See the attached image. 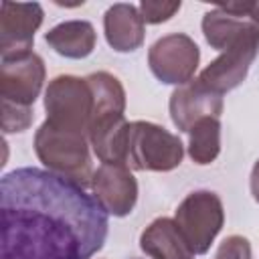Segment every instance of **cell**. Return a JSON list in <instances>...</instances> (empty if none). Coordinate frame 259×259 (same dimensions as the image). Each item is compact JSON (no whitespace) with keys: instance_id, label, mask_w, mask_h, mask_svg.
Listing matches in <instances>:
<instances>
[{"instance_id":"12","label":"cell","mask_w":259,"mask_h":259,"mask_svg":"<svg viewBox=\"0 0 259 259\" xmlns=\"http://www.w3.org/2000/svg\"><path fill=\"white\" fill-rule=\"evenodd\" d=\"M130 121L123 111H95L89 123V144L101 164L127 166Z\"/></svg>"},{"instance_id":"18","label":"cell","mask_w":259,"mask_h":259,"mask_svg":"<svg viewBox=\"0 0 259 259\" xmlns=\"http://www.w3.org/2000/svg\"><path fill=\"white\" fill-rule=\"evenodd\" d=\"M214 259H253L249 239L243 235H229L219 245Z\"/></svg>"},{"instance_id":"4","label":"cell","mask_w":259,"mask_h":259,"mask_svg":"<svg viewBox=\"0 0 259 259\" xmlns=\"http://www.w3.org/2000/svg\"><path fill=\"white\" fill-rule=\"evenodd\" d=\"M184 144L154 121H132L127 142V166L140 172H170L182 164Z\"/></svg>"},{"instance_id":"6","label":"cell","mask_w":259,"mask_h":259,"mask_svg":"<svg viewBox=\"0 0 259 259\" xmlns=\"http://www.w3.org/2000/svg\"><path fill=\"white\" fill-rule=\"evenodd\" d=\"M174 221L190 251L204 255L225 225L223 200L212 190H194L176 206Z\"/></svg>"},{"instance_id":"1","label":"cell","mask_w":259,"mask_h":259,"mask_svg":"<svg viewBox=\"0 0 259 259\" xmlns=\"http://www.w3.org/2000/svg\"><path fill=\"white\" fill-rule=\"evenodd\" d=\"M0 214V259H91L109 231L93 194L34 166L2 176Z\"/></svg>"},{"instance_id":"15","label":"cell","mask_w":259,"mask_h":259,"mask_svg":"<svg viewBox=\"0 0 259 259\" xmlns=\"http://www.w3.org/2000/svg\"><path fill=\"white\" fill-rule=\"evenodd\" d=\"M45 42L65 59H85L95 51L97 32L89 20H65L45 32Z\"/></svg>"},{"instance_id":"19","label":"cell","mask_w":259,"mask_h":259,"mask_svg":"<svg viewBox=\"0 0 259 259\" xmlns=\"http://www.w3.org/2000/svg\"><path fill=\"white\" fill-rule=\"evenodd\" d=\"M217 6L237 18L247 16L249 22L259 26V2H229V4H217Z\"/></svg>"},{"instance_id":"11","label":"cell","mask_w":259,"mask_h":259,"mask_svg":"<svg viewBox=\"0 0 259 259\" xmlns=\"http://www.w3.org/2000/svg\"><path fill=\"white\" fill-rule=\"evenodd\" d=\"M223 95L202 87L196 77L180 87H176L170 95L168 101V111L172 123L180 130L186 132L200 119L204 117H221L223 113Z\"/></svg>"},{"instance_id":"8","label":"cell","mask_w":259,"mask_h":259,"mask_svg":"<svg viewBox=\"0 0 259 259\" xmlns=\"http://www.w3.org/2000/svg\"><path fill=\"white\" fill-rule=\"evenodd\" d=\"M200 63L198 45L184 32L160 36L148 51V67L164 85H184L194 79Z\"/></svg>"},{"instance_id":"17","label":"cell","mask_w":259,"mask_h":259,"mask_svg":"<svg viewBox=\"0 0 259 259\" xmlns=\"http://www.w3.org/2000/svg\"><path fill=\"white\" fill-rule=\"evenodd\" d=\"M182 8V2L180 0H174V2H166V0H144L140 2L138 10L144 18L146 24H162V22H168L178 10Z\"/></svg>"},{"instance_id":"3","label":"cell","mask_w":259,"mask_h":259,"mask_svg":"<svg viewBox=\"0 0 259 259\" xmlns=\"http://www.w3.org/2000/svg\"><path fill=\"white\" fill-rule=\"evenodd\" d=\"M34 154L45 170L55 172L81 188L91 186L93 166L89 154V136L75 130H65L49 123L47 119L34 134Z\"/></svg>"},{"instance_id":"7","label":"cell","mask_w":259,"mask_h":259,"mask_svg":"<svg viewBox=\"0 0 259 259\" xmlns=\"http://www.w3.org/2000/svg\"><path fill=\"white\" fill-rule=\"evenodd\" d=\"M259 55V26L249 22L247 28L221 51V55L210 61L196 77V81L219 93L225 95L227 91L237 89L245 79L253 65V61Z\"/></svg>"},{"instance_id":"5","label":"cell","mask_w":259,"mask_h":259,"mask_svg":"<svg viewBox=\"0 0 259 259\" xmlns=\"http://www.w3.org/2000/svg\"><path fill=\"white\" fill-rule=\"evenodd\" d=\"M42 103L49 123L89 136V123L93 115V91L85 77L57 75L49 81Z\"/></svg>"},{"instance_id":"14","label":"cell","mask_w":259,"mask_h":259,"mask_svg":"<svg viewBox=\"0 0 259 259\" xmlns=\"http://www.w3.org/2000/svg\"><path fill=\"white\" fill-rule=\"evenodd\" d=\"M140 249L150 259H194L176 221L170 217H158L142 231Z\"/></svg>"},{"instance_id":"20","label":"cell","mask_w":259,"mask_h":259,"mask_svg":"<svg viewBox=\"0 0 259 259\" xmlns=\"http://www.w3.org/2000/svg\"><path fill=\"white\" fill-rule=\"evenodd\" d=\"M249 190H251L253 200L259 204V160L253 164V170H251V176H249Z\"/></svg>"},{"instance_id":"16","label":"cell","mask_w":259,"mask_h":259,"mask_svg":"<svg viewBox=\"0 0 259 259\" xmlns=\"http://www.w3.org/2000/svg\"><path fill=\"white\" fill-rule=\"evenodd\" d=\"M221 154V117H204L188 130V156L198 166L212 164Z\"/></svg>"},{"instance_id":"2","label":"cell","mask_w":259,"mask_h":259,"mask_svg":"<svg viewBox=\"0 0 259 259\" xmlns=\"http://www.w3.org/2000/svg\"><path fill=\"white\" fill-rule=\"evenodd\" d=\"M45 77V61L34 51L0 57V99L4 134H16L30 127L34 119L32 105L42 91Z\"/></svg>"},{"instance_id":"10","label":"cell","mask_w":259,"mask_h":259,"mask_svg":"<svg viewBox=\"0 0 259 259\" xmlns=\"http://www.w3.org/2000/svg\"><path fill=\"white\" fill-rule=\"evenodd\" d=\"M45 10L38 2L0 4V57L32 51L34 32L40 28Z\"/></svg>"},{"instance_id":"9","label":"cell","mask_w":259,"mask_h":259,"mask_svg":"<svg viewBox=\"0 0 259 259\" xmlns=\"http://www.w3.org/2000/svg\"><path fill=\"white\" fill-rule=\"evenodd\" d=\"M89 188L97 204L113 217H127L138 202V180L123 164H101Z\"/></svg>"},{"instance_id":"13","label":"cell","mask_w":259,"mask_h":259,"mask_svg":"<svg viewBox=\"0 0 259 259\" xmlns=\"http://www.w3.org/2000/svg\"><path fill=\"white\" fill-rule=\"evenodd\" d=\"M103 34L115 53H134L144 45L146 22L136 4L117 2L103 14Z\"/></svg>"}]
</instances>
